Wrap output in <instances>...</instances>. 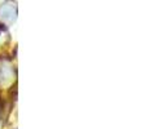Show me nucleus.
Instances as JSON below:
<instances>
[{
	"label": "nucleus",
	"mask_w": 148,
	"mask_h": 129,
	"mask_svg": "<svg viewBox=\"0 0 148 129\" xmlns=\"http://www.w3.org/2000/svg\"><path fill=\"white\" fill-rule=\"evenodd\" d=\"M3 26H4V25H1V23H0V31L4 30V27H3Z\"/></svg>",
	"instance_id": "f257e3e1"
}]
</instances>
